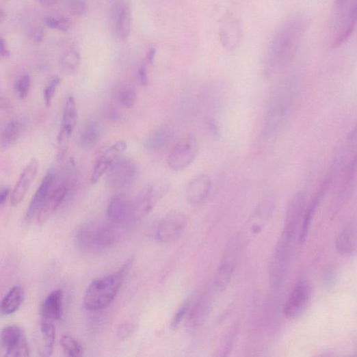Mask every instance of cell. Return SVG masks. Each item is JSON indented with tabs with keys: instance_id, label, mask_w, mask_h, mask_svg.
Masks as SVG:
<instances>
[{
	"instance_id": "6da1fadb",
	"label": "cell",
	"mask_w": 357,
	"mask_h": 357,
	"mask_svg": "<svg viewBox=\"0 0 357 357\" xmlns=\"http://www.w3.org/2000/svg\"><path fill=\"white\" fill-rule=\"evenodd\" d=\"M308 21L302 14L292 16L278 28L269 45L266 65L267 70L287 66L294 59L300 47Z\"/></svg>"
},
{
	"instance_id": "7a4b0ae2",
	"label": "cell",
	"mask_w": 357,
	"mask_h": 357,
	"mask_svg": "<svg viewBox=\"0 0 357 357\" xmlns=\"http://www.w3.org/2000/svg\"><path fill=\"white\" fill-rule=\"evenodd\" d=\"M131 263L129 261L112 275L94 280L84 295L83 307L90 311H98L109 307L118 293Z\"/></svg>"
},
{
	"instance_id": "3957f363",
	"label": "cell",
	"mask_w": 357,
	"mask_h": 357,
	"mask_svg": "<svg viewBox=\"0 0 357 357\" xmlns=\"http://www.w3.org/2000/svg\"><path fill=\"white\" fill-rule=\"evenodd\" d=\"M127 228L109 223H90L79 228L76 234L79 247L87 252H100L120 241Z\"/></svg>"
},
{
	"instance_id": "277c9868",
	"label": "cell",
	"mask_w": 357,
	"mask_h": 357,
	"mask_svg": "<svg viewBox=\"0 0 357 357\" xmlns=\"http://www.w3.org/2000/svg\"><path fill=\"white\" fill-rule=\"evenodd\" d=\"M293 103V95L288 89H278L269 96L265 113V131H274L287 118Z\"/></svg>"
},
{
	"instance_id": "5b68a950",
	"label": "cell",
	"mask_w": 357,
	"mask_h": 357,
	"mask_svg": "<svg viewBox=\"0 0 357 357\" xmlns=\"http://www.w3.org/2000/svg\"><path fill=\"white\" fill-rule=\"evenodd\" d=\"M198 153V145L194 136H187L172 148L168 157L167 163L170 169L183 170L194 162Z\"/></svg>"
},
{
	"instance_id": "8992f818",
	"label": "cell",
	"mask_w": 357,
	"mask_h": 357,
	"mask_svg": "<svg viewBox=\"0 0 357 357\" xmlns=\"http://www.w3.org/2000/svg\"><path fill=\"white\" fill-rule=\"evenodd\" d=\"M187 224V218L183 212L172 211L159 224L156 238L162 243L174 242L183 235Z\"/></svg>"
},
{
	"instance_id": "52a82bcc",
	"label": "cell",
	"mask_w": 357,
	"mask_h": 357,
	"mask_svg": "<svg viewBox=\"0 0 357 357\" xmlns=\"http://www.w3.org/2000/svg\"><path fill=\"white\" fill-rule=\"evenodd\" d=\"M137 176L135 162L129 158H118L109 168L106 183L114 188H125L132 185Z\"/></svg>"
},
{
	"instance_id": "ba28073f",
	"label": "cell",
	"mask_w": 357,
	"mask_h": 357,
	"mask_svg": "<svg viewBox=\"0 0 357 357\" xmlns=\"http://www.w3.org/2000/svg\"><path fill=\"white\" fill-rule=\"evenodd\" d=\"M78 110L75 98L72 96L67 98L62 117V122L58 135V161L64 159L68 148L71 134L77 126Z\"/></svg>"
},
{
	"instance_id": "9c48e42d",
	"label": "cell",
	"mask_w": 357,
	"mask_h": 357,
	"mask_svg": "<svg viewBox=\"0 0 357 357\" xmlns=\"http://www.w3.org/2000/svg\"><path fill=\"white\" fill-rule=\"evenodd\" d=\"M312 288L310 282L302 278L295 285L287 302L283 307V313L289 319L299 317L306 309L311 298Z\"/></svg>"
},
{
	"instance_id": "30bf717a",
	"label": "cell",
	"mask_w": 357,
	"mask_h": 357,
	"mask_svg": "<svg viewBox=\"0 0 357 357\" xmlns=\"http://www.w3.org/2000/svg\"><path fill=\"white\" fill-rule=\"evenodd\" d=\"M1 350L5 356L23 357L29 355L27 338L21 328L10 326L3 330Z\"/></svg>"
},
{
	"instance_id": "8fae6325",
	"label": "cell",
	"mask_w": 357,
	"mask_h": 357,
	"mask_svg": "<svg viewBox=\"0 0 357 357\" xmlns=\"http://www.w3.org/2000/svg\"><path fill=\"white\" fill-rule=\"evenodd\" d=\"M107 215L111 222L125 228L138 220L134 201L124 195L117 196L111 200Z\"/></svg>"
},
{
	"instance_id": "7c38bea8",
	"label": "cell",
	"mask_w": 357,
	"mask_h": 357,
	"mask_svg": "<svg viewBox=\"0 0 357 357\" xmlns=\"http://www.w3.org/2000/svg\"><path fill=\"white\" fill-rule=\"evenodd\" d=\"M170 189V183L166 180L153 183L142 191L134 201L137 218L149 213Z\"/></svg>"
},
{
	"instance_id": "4fadbf2b",
	"label": "cell",
	"mask_w": 357,
	"mask_h": 357,
	"mask_svg": "<svg viewBox=\"0 0 357 357\" xmlns=\"http://www.w3.org/2000/svg\"><path fill=\"white\" fill-rule=\"evenodd\" d=\"M239 241L234 239L228 244L215 276V284L220 291H224L229 285L235 269L239 254Z\"/></svg>"
},
{
	"instance_id": "5bb4252c",
	"label": "cell",
	"mask_w": 357,
	"mask_h": 357,
	"mask_svg": "<svg viewBox=\"0 0 357 357\" xmlns=\"http://www.w3.org/2000/svg\"><path fill=\"white\" fill-rule=\"evenodd\" d=\"M55 178L56 169L55 167H53L46 174L31 200L25 216V222L27 224L31 223L34 220H37L39 213L55 183Z\"/></svg>"
},
{
	"instance_id": "9a60e30c",
	"label": "cell",
	"mask_w": 357,
	"mask_h": 357,
	"mask_svg": "<svg viewBox=\"0 0 357 357\" xmlns=\"http://www.w3.org/2000/svg\"><path fill=\"white\" fill-rule=\"evenodd\" d=\"M125 141H119L107 149L96 160L94 166L91 183L96 184L100 178L108 171L111 165L120 157L127 149Z\"/></svg>"
},
{
	"instance_id": "2e32d148",
	"label": "cell",
	"mask_w": 357,
	"mask_h": 357,
	"mask_svg": "<svg viewBox=\"0 0 357 357\" xmlns=\"http://www.w3.org/2000/svg\"><path fill=\"white\" fill-rule=\"evenodd\" d=\"M242 35L241 23L232 16L225 17L220 27V36L222 45L228 51H232L239 44Z\"/></svg>"
},
{
	"instance_id": "e0dca14e",
	"label": "cell",
	"mask_w": 357,
	"mask_h": 357,
	"mask_svg": "<svg viewBox=\"0 0 357 357\" xmlns=\"http://www.w3.org/2000/svg\"><path fill=\"white\" fill-rule=\"evenodd\" d=\"M211 188V177L204 174L195 176L188 184L186 196L192 205H199L204 202Z\"/></svg>"
},
{
	"instance_id": "ac0fdd59",
	"label": "cell",
	"mask_w": 357,
	"mask_h": 357,
	"mask_svg": "<svg viewBox=\"0 0 357 357\" xmlns=\"http://www.w3.org/2000/svg\"><path fill=\"white\" fill-rule=\"evenodd\" d=\"M38 161L31 159L21 174L18 183L16 185L11 196V204L18 206L24 199L32 181L38 171Z\"/></svg>"
},
{
	"instance_id": "d6986e66",
	"label": "cell",
	"mask_w": 357,
	"mask_h": 357,
	"mask_svg": "<svg viewBox=\"0 0 357 357\" xmlns=\"http://www.w3.org/2000/svg\"><path fill=\"white\" fill-rule=\"evenodd\" d=\"M335 246L337 252L344 256L357 252V222L347 224L338 235Z\"/></svg>"
},
{
	"instance_id": "ffe728a7",
	"label": "cell",
	"mask_w": 357,
	"mask_h": 357,
	"mask_svg": "<svg viewBox=\"0 0 357 357\" xmlns=\"http://www.w3.org/2000/svg\"><path fill=\"white\" fill-rule=\"evenodd\" d=\"M331 181L332 178L330 177L326 178L323 185H321L319 190L315 196L314 200L311 202L308 209L305 211L299 235V241L301 244L304 243L308 238L312 220L315 216L317 207L326 193Z\"/></svg>"
},
{
	"instance_id": "44dd1931",
	"label": "cell",
	"mask_w": 357,
	"mask_h": 357,
	"mask_svg": "<svg viewBox=\"0 0 357 357\" xmlns=\"http://www.w3.org/2000/svg\"><path fill=\"white\" fill-rule=\"evenodd\" d=\"M174 130L168 126H162L149 134L144 147L150 152H158L167 148L174 137Z\"/></svg>"
},
{
	"instance_id": "7402d4cb",
	"label": "cell",
	"mask_w": 357,
	"mask_h": 357,
	"mask_svg": "<svg viewBox=\"0 0 357 357\" xmlns=\"http://www.w3.org/2000/svg\"><path fill=\"white\" fill-rule=\"evenodd\" d=\"M115 29L118 38L125 41L129 38L131 29V12L128 3L120 2L116 7L114 15Z\"/></svg>"
},
{
	"instance_id": "603a6c76",
	"label": "cell",
	"mask_w": 357,
	"mask_h": 357,
	"mask_svg": "<svg viewBox=\"0 0 357 357\" xmlns=\"http://www.w3.org/2000/svg\"><path fill=\"white\" fill-rule=\"evenodd\" d=\"M40 313L45 320H59L63 314V291L57 290L52 292L43 302Z\"/></svg>"
},
{
	"instance_id": "cb8c5ba5",
	"label": "cell",
	"mask_w": 357,
	"mask_h": 357,
	"mask_svg": "<svg viewBox=\"0 0 357 357\" xmlns=\"http://www.w3.org/2000/svg\"><path fill=\"white\" fill-rule=\"evenodd\" d=\"M24 129V124L21 120H11L5 127L1 136V148L8 149L13 146L21 137Z\"/></svg>"
},
{
	"instance_id": "d4e9b609",
	"label": "cell",
	"mask_w": 357,
	"mask_h": 357,
	"mask_svg": "<svg viewBox=\"0 0 357 357\" xmlns=\"http://www.w3.org/2000/svg\"><path fill=\"white\" fill-rule=\"evenodd\" d=\"M101 137V129L97 122L89 120L83 126L79 137V144L83 148H91L95 146Z\"/></svg>"
},
{
	"instance_id": "484cf974",
	"label": "cell",
	"mask_w": 357,
	"mask_h": 357,
	"mask_svg": "<svg viewBox=\"0 0 357 357\" xmlns=\"http://www.w3.org/2000/svg\"><path fill=\"white\" fill-rule=\"evenodd\" d=\"M24 300L23 290L20 287H15L3 298L0 310L3 315H9L17 311Z\"/></svg>"
},
{
	"instance_id": "4316f807",
	"label": "cell",
	"mask_w": 357,
	"mask_h": 357,
	"mask_svg": "<svg viewBox=\"0 0 357 357\" xmlns=\"http://www.w3.org/2000/svg\"><path fill=\"white\" fill-rule=\"evenodd\" d=\"M41 332L44 343L40 355L42 356H51L55 341V330L52 321L43 319L41 324Z\"/></svg>"
},
{
	"instance_id": "83f0119b",
	"label": "cell",
	"mask_w": 357,
	"mask_h": 357,
	"mask_svg": "<svg viewBox=\"0 0 357 357\" xmlns=\"http://www.w3.org/2000/svg\"><path fill=\"white\" fill-rule=\"evenodd\" d=\"M81 62V55L75 50L65 53L60 60V67L65 75H72L75 72Z\"/></svg>"
},
{
	"instance_id": "f1b7e54d",
	"label": "cell",
	"mask_w": 357,
	"mask_h": 357,
	"mask_svg": "<svg viewBox=\"0 0 357 357\" xmlns=\"http://www.w3.org/2000/svg\"><path fill=\"white\" fill-rule=\"evenodd\" d=\"M61 346L68 356L79 357L83 354V348L81 344L70 335H64L60 341Z\"/></svg>"
},
{
	"instance_id": "f546056e",
	"label": "cell",
	"mask_w": 357,
	"mask_h": 357,
	"mask_svg": "<svg viewBox=\"0 0 357 357\" xmlns=\"http://www.w3.org/2000/svg\"><path fill=\"white\" fill-rule=\"evenodd\" d=\"M31 88V77L29 74H25L14 83V90L21 99L25 98Z\"/></svg>"
},
{
	"instance_id": "4dcf8cb0",
	"label": "cell",
	"mask_w": 357,
	"mask_h": 357,
	"mask_svg": "<svg viewBox=\"0 0 357 357\" xmlns=\"http://www.w3.org/2000/svg\"><path fill=\"white\" fill-rule=\"evenodd\" d=\"M137 100V94L132 88H124L120 94V101L126 109H131Z\"/></svg>"
},
{
	"instance_id": "1f68e13d",
	"label": "cell",
	"mask_w": 357,
	"mask_h": 357,
	"mask_svg": "<svg viewBox=\"0 0 357 357\" xmlns=\"http://www.w3.org/2000/svg\"><path fill=\"white\" fill-rule=\"evenodd\" d=\"M66 6L75 16H82L88 11L87 0H67Z\"/></svg>"
},
{
	"instance_id": "d6a6232c",
	"label": "cell",
	"mask_w": 357,
	"mask_h": 357,
	"mask_svg": "<svg viewBox=\"0 0 357 357\" xmlns=\"http://www.w3.org/2000/svg\"><path fill=\"white\" fill-rule=\"evenodd\" d=\"M44 23L47 27L53 29L66 31L70 27V21L64 18H55L48 16L44 19Z\"/></svg>"
},
{
	"instance_id": "836d02e7",
	"label": "cell",
	"mask_w": 357,
	"mask_h": 357,
	"mask_svg": "<svg viewBox=\"0 0 357 357\" xmlns=\"http://www.w3.org/2000/svg\"><path fill=\"white\" fill-rule=\"evenodd\" d=\"M61 82L59 77L54 78L44 89V100L47 106H50L55 94V91Z\"/></svg>"
},
{
	"instance_id": "e575fe53",
	"label": "cell",
	"mask_w": 357,
	"mask_h": 357,
	"mask_svg": "<svg viewBox=\"0 0 357 357\" xmlns=\"http://www.w3.org/2000/svg\"><path fill=\"white\" fill-rule=\"evenodd\" d=\"M190 308V304L189 302H187L183 305V306L178 310L176 313L175 314V316L172 319V322L171 324V328L173 330H176L178 326H180L183 319L186 316L188 310Z\"/></svg>"
},
{
	"instance_id": "d590c367",
	"label": "cell",
	"mask_w": 357,
	"mask_h": 357,
	"mask_svg": "<svg viewBox=\"0 0 357 357\" xmlns=\"http://www.w3.org/2000/svg\"><path fill=\"white\" fill-rule=\"evenodd\" d=\"M29 37L35 43H41L44 38V29L41 26H34L29 29Z\"/></svg>"
},
{
	"instance_id": "8d00e7d4",
	"label": "cell",
	"mask_w": 357,
	"mask_h": 357,
	"mask_svg": "<svg viewBox=\"0 0 357 357\" xmlns=\"http://www.w3.org/2000/svg\"><path fill=\"white\" fill-rule=\"evenodd\" d=\"M137 77L140 83L142 86H147L149 83L148 69L145 66H142L137 71Z\"/></svg>"
},
{
	"instance_id": "74e56055",
	"label": "cell",
	"mask_w": 357,
	"mask_h": 357,
	"mask_svg": "<svg viewBox=\"0 0 357 357\" xmlns=\"http://www.w3.org/2000/svg\"><path fill=\"white\" fill-rule=\"evenodd\" d=\"M0 54H1V56L3 58H8L11 55L10 51L7 46L6 42L3 38L0 39Z\"/></svg>"
},
{
	"instance_id": "f35d334b",
	"label": "cell",
	"mask_w": 357,
	"mask_h": 357,
	"mask_svg": "<svg viewBox=\"0 0 357 357\" xmlns=\"http://www.w3.org/2000/svg\"><path fill=\"white\" fill-rule=\"evenodd\" d=\"M131 326L129 324L124 325L120 328L118 336L121 339H124L128 337L131 334Z\"/></svg>"
},
{
	"instance_id": "ab89813d",
	"label": "cell",
	"mask_w": 357,
	"mask_h": 357,
	"mask_svg": "<svg viewBox=\"0 0 357 357\" xmlns=\"http://www.w3.org/2000/svg\"><path fill=\"white\" fill-rule=\"evenodd\" d=\"M10 193V189L8 187H5L1 190V192H0V204L2 206L5 204L9 197Z\"/></svg>"
},
{
	"instance_id": "60d3db41",
	"label": "cell",
	"mask_w": 357,
	"mask_h": 357,
	"mask_svg": "<svg viewBox=\"0 0 357 357\" xmlns=\"http://www.w3.org/2000/svg\"><path fill=\"white\" fill-rule=\"evenodd\" d=\"M107 117L111 121H117L120 119V114L116 109L111 108L107 112Z\"/></svg>"
},
{
	"instance_id": "b9f144b4",
	"label": "cell",
	"mask_w": 357,
	"mask_h": 357,
	"mask_svg": "<svg viewBox=\"0 0 357 357\" xmlns=\"http://www.w3.org/2000/svg\"><path fill=\"white\" fill-rule=\"evenodd\" d=\"M348 0H335V8L338 12H341L347 5Z\"/></svg>"
},
{
	"instance_id": "7bdbcfd3",
	"label": "cell",
	"mask_w": 357,
	"mask_h": 357,
	"mask_svg": "<svg viewBox=\"0 0 357 357\" xmlns=\"http://www.w3.org/2000/svg\"><path fill=\"white\" fill-rule=\"evenodd\" d=\"M155 53H156L155 47H151L150 48V49L148 50V52L147 56H146V60L148 61V62H149L150 64L153 62L155 56Z\"/></svg>"
},
{
	"instance_id": "ee69618b",
	"label": "cell",
	"mask_w": 357,
	"mask_h": 357,
	"mask_svg": "<svg viewBox=\"0 0 357 357\" xmlns=\"http://www.w3.org/2000/svg\"><path fill=\"white\" fill-rule=\"evenodd\" d=\"M10 106V101L7 97H1V101H0V107H1L2 110H8Z\"/></svg>"
},
{
	"instance_id": "f6af8a7d",
	"label": "cell",
	"mask_w": 357,
	"mask_h": 357,
	"mask_svg": "<svg viewBox=\"0 0 357 357\" xmlns=\"http://www.w3.org/2000/svg\"><path fill=\"white\" fill-rule=\"evenodd\" d=\"M39 2L44 6H53L58 2V0H39Z\"/></svg>"
},
{
	"instance_id": "bcb514c9",
	"label": "cell",
	"mask_w": 357,
	"mask_h": 357,
	"mask_svg": "<svg viewBox=\"0 0 357 357\" xmlns=\"http://www.w3.org/2000/svg\"><path fill=\"white\" fill-rule=\"evenodd\" d=\"M6 17V14H5V12L3 10H1V12H0V20L3 22Z\"/></svg>"
}]
</instances>
